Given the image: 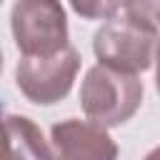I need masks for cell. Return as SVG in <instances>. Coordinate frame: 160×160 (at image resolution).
<instances>
[{"instance_id":"cell-7","label":"cell","mask_w":160,"mask_h":160,"mask_svg":"<svg viewBox=\"0 0 160 160\" xmlns=\"http://www.w3.org/2000/svg\"><path fill=\"white\" fill-rule=\"evenodd\" d=\"M68 2L85 20H110L122 0H68Z\"/></svg>"},{"instance_id":"cell-1","label":"cell","mask_w":160,"mask_h":160,"mask_svg":"<svg viewBox=\"0 0 160 160\" xmlns=\"http://www.w3.org/2000/svg\"><path fill=\"white\" fill-rule=\"evenodd\" d=\"M142 80L105 65H92L80 88V105L90 122L115 128L128 122L142 102Z\"/></svg>"},{"instance_id":"cell-10","label":"cell","mask_w":160,"mask_h":160,"mask_svg":"<svg viewBox=\"0 0 160 160\" xmlns=\"http://www.w3.org/2000/svg\"><path fill=\"white\" fill-rule=\"evenodd\" d=\"M0 72H2V50H0Z\"/></svg>"},{"instance_id":"cell-2","label":"cell","mask_w":160,"mask_h":160,"mask_svg":"<svg viewBox=\"0 0 160 160\" xmlns=\"http://www.w3.org/2000/svg\"><path fill=\"white\" fill-rule=\"evenodd\" d=\"M10 28L22 58H48L68 48V18L60 0H18Z\"/></svg>"},{"instance_id":"cell-3","label":"cell","mask_w":160,"mask_h":160,"mask_svg":"<svg viewBox=\"0 0 160 160\" xmlns=\"http://www.w3.org/2000/svg\"><path fill=\"white\" fill-rule=\"evenodd\" d=\"M155 48L158 32L145 30L125 18H110L92 35V52L100 60L98 65L132 75L152 68Z\"/></svg>"},{"instance_id":"cell-11","label":"cell","mask_w":160,"mask_h":160,"mask_svg":"<svg viewBox=\"0 0 160 160\" xmlns=\"http://www.w3.org/2000/svg\"><path fill=\"white\" fill-rule=\"evenodd\" d=\"M0 2H2V0H0Z\"/></svg>"},{"instance_id":"cell-9","label":"cell","mask_w":160,"mask_h":160,"mask_svg":"<svg viewBox=\"0 0 160 160\" xmlns=\"http://www.w3.org/2000/svg\"><path fill=\"white\" fill-rule=\"evenodd\" d=\"M158 158H160V150H152V152H150L145 160H158Z\"/></svg>"},{"instance_id":"cell-6","label":"cell","mask_w":160,"mask_h":160,"mask_svg":"<svg viewBox=\"0 0 160 160\" xmlns=\"http://www.w3.org/2000/svg\"><path fill=\"white\" fill-rule=\"evenodd\" d=\"M125 8V20L158 32V0H122Z\"/></svg>"},{"instance_id":"cell-4","label":"cell","mask_w":160,"mask_h":160,"mask_svg":"<svg viewBox=\"0 0 160 160\" xmlns=\"http://www.w3.org/2000/svg\"><path fill=\"white\" fill-rule=\"evenodd\" d=\"M78 70L80 52L68 45L48 58H22L15 68V82L30 102L55 105L70 92Z\"/></svg>"},{"instance_id":"cell-8","label":"cell","mask_w":160,"mask_h":160,"mask_svg":"<svg viewBox=\"0 0 160 160\" xmlns=\"http://www.w3.org/2000/svg\"><path fill=\"white\" fill-rule=\"evenodd\" d=\"M0 160H15L12 132L8 125V112H2V110H0Z\"/></svg>"},{"instance_id":"cell-5","label":"cell","mask_w":160,"mask_h":160,"mask_svg":"<svg viewBox=\"0 0 160 160\" xmlns=\"http://www.w3.org/2000/svg\"><path fill=\"white\" fill-rule=\"evenodd\" d=\"M52 160H118V145L110 132L90 120L68 118L50 128Z\"/></svg>"}]
</instances>
